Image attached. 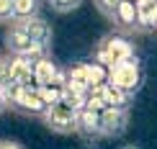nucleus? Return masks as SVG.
<instances>
[{"mask_svg":"<svg viewBox=\"0 0 157 149\" xmlns=\"http://www.w3.org/2000/svg\"><path fill=\"white\" fill-rule=\"evenodd\" d=\"M129 57H134V44L121 34H108L95 47V64H101L106 69L116 67L119 62L129 59Z\"/></svg>","mask_w":157,"mask_h":149,"instance_id":"nucleus-1","label":"nucleus"},{"mask_svg":"<svg viewBox=\"0 0 157 149\" xmlns=\"http://www.w3.org/2000/svg\"><path fill=\"white\" fill-rule=\"evenodd\" d=\"M106 82L113 85V88H119L124 95L132 98L136 90H139V85H142V62L136 59V54L129 57V59H124V62H119L116 67H111Z\"/></svg>","mask_w":157,"mask_h":149,"instance_id":"nucleus-2","label":"nucleus"},{"mask_svg":"<svg viewBox=\"0 0 157 149\" xmlns=\"http://www.w3.org/2000/svg\"><path fill=\"white\" fill-rule=\"evenodd\" d=\"M129 124V111L126 108H113L106 106L98 113V136H119L126 131Z\"/></svg>","mask_w":157,"mask_h":149,"instance_id":"nucleus-3","label":"nucleus"},{"mask_svg":"<svg viewBox=\"0 0 157 149\" xmlns=\"http://www.w3.org/2000/svg\"><path fill=\"white\" fill-rule=\"evenodd\" d=\"M75 113L77 111L62 106V103H57V106H49L47 108V113L41 116V121L54 134H75Z\"/></svg>","mask_w":157,"mask_h":149,"instance_id":"nucleus-4","label":"nucleus"},{"mask_svg":"<svg viewBox=\"0 0 157 149\" xmlns=\"http://www.w3.org/2000/svg\"><path fill=\"white\" fill-rule=\"evenodd\" d=\"M21 28L29 34V39L36 44L39 49H44L47 51L49 47H52V26L44 21V18H39V16H34V18H26V21H16Z\"/></svg>","mask_w":157,"mask_h":149,"instance_id":"nucleus-5","label":"nucleus"},{"mask_svg":"<svg viewBox=\"0 0 157 149\" xmlns=\"http://www.w3.org/2000/svg\"><path fill=\"white\" fill-rule=\"evenodd\" d=\"M5 47H8V51H10V54H18V57L39 49L36 44L29 39V34H26V31H23L18 23H13L10 28L5 31Z\"/></svg>","mask_w":157,"mask_h":149,"instance_id":"nucleus-6","label":"nucleus"},{"mask_svg":"<svg viewBox=\"0 0 157 149\" xmlns=\"http://www.w3.org/2000/svg\"><path fill=\"white\" fill-rule=\"evenodd\" d=\"M111 23L119 26L121 31H136L139 28V16H136V3L134 0H121L113 10Z\"/></svg>","mask_w":157,"mask_h":149,"instance_id":"nucleus-7","label":"nucleus"},{"mask_svg":"<svg viewBox=\"0 0 157 149\" xmlns=\"http://www.w3.org/2000/svg\"><path fill=\"white\" fill-rule=\"evenodd\" d=\"M98 113L101 111H90V108H80L75 113V134H80L85 139L98 136Z\"/></svg>","mask_w":157,"mask_h":149,"instance_id":"nucleus-8","label":"nucleus"},{"mask_svg":"<svg viewBox=\"0 0 157 149\" xmlns=\"http://www.w3.org/2000/svg\"><path fill=\"white\" fill-rule=\"evenodd\" d=\"M31 72H34L36 85L44 88V85H49V82H54V77H57V72H59V69H57V64L52 62L49 57H41V59L34 64V69H31Z\"/></svg>","mask_w":157,"mask_h":149,"instance_id":"nucleus-9","label":"nucleus"},{"mask_svg":"<svg viewBox=\"0 0 157 149\" xmlns=\"http://www.w3.org/2000/svg\"><path fill=\"white\" fill-rule=\"evenodd\" d=\"M39 0H13V16L16 21H26V18L39 16Z\"/></svg>","mask_w":157,"mask_h":149,"instance_id":"nucleus-10","label":"nucleus"},{"mask_svg":"<svg viewBox=\"0 0 157 149\" xmlns=\"http://www.w3.org/2000/svg\"><path fill=\"white\" fill-rule=\"evenodd\" d=\"M47 3H49V8L57 10V13H70V10L80 8L82 0H47Z\"/></svg>","mask_w":157,"mask_h":149,"instance_id":"nucleus-11","label":"nucleus"},{"mask_svg":"<svg viewBox=\"0 0 157 149\" xmlns=\"http://www.w3.org/2000/svg\"><path fill=\"white\" fill-rule=\"evenodd\" d=\"M119 3H121V0H95V8L111 21V18H113V10H116V5H119Z\"/></svg>","mask_w":157,"mask_h":149,"instance_id":"nucleus-12","label":"nucleus"},{"mask_svg":"<svg viewBox=\"0 0 157 149\" xmlns=\"http://www.w3.org/2000/svg\"><path fill=\"white\" fill-rule=\"evenodd\" d=\"M8 21H16V16H13V0H0V23H8Z\"/></svg>","mask_w":157,"mask_h":149,"instance_id":"nucleus-13","label":"nucleus"},{"mask_svg":"<svg viewBox=\"0 0 157 149\" xmlns=\"http://www.w3.org/2000/svg\"><path fill=\"white\" fill-rule=\"evenodd\" d=\"M0 149H23V147L18 144V141H8L5 139V141H0Z\"/></svg>","mask_w":157,"mask_h":149,"instance_id":"nucleus-14","label":"nucleus"},{"mask_svg":"<svg viewBox=\"0 0 157 149\" xmlns=\"http://www.w3.org/2000/svg\"><path fill=\"white\" fill-rule=\"evenodd\" d=\"M5 108H8V103H5V95H3V90H0V113H3Z\"/></svg>","mask_w":157,"mask_h":149,"instance_id":"nucleus-15","label":"nucleus"},{"mask_svg":"<svg viewBox=\"0 0 157 149\" xmlns=\"http://www.w3.org/2000/svg\"><path fill=\"white\" fill-rule=\"evenodd\" d=\"M121 149H139V147H134V144H129V147H121Z\"/></svg>","mask_w":157,"mask_h":149,"instance_id":"nucleus-16","label":"nucleus"}]
</instances>
